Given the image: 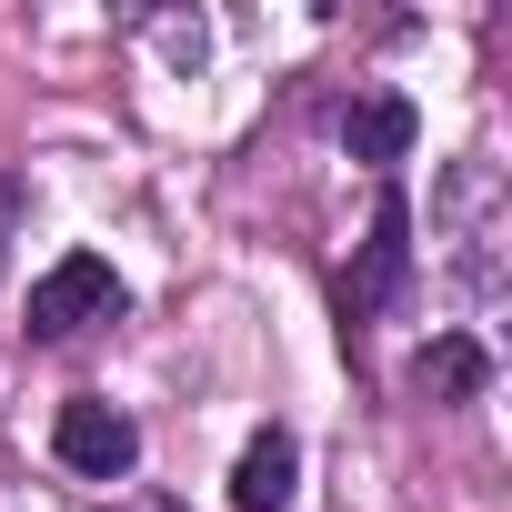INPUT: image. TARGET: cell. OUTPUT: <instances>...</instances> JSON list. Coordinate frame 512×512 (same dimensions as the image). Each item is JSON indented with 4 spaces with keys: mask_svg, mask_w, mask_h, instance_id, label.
<instances>
[{
    "mask_svg": "<svg viewBox=\"0 0 512 512\" xmlns=\"http://www.w3.org/2000/svg\"><path fill=\"white\" fill-rule=\"evenodd\" d=\"M292 472H302V452H292L282 422H272V432H251L241 462H231V512H292Z\"/></svg>",
    "mask_w": 512,
    "mask_h": 512,
    "instance_id": "4",
    "label": "cell"
},
{
    "mask_svg": "<svg viewBox=\"0 0 512 512\" xmlns=\"http://www.w3.org/2000/svg\"><path fill=\"white\" fill-rule=\"evenodd\" d=\"M482 382H492V352H482L472 332H442V342L412 362V392H422V402H442V412H452V402H472Z\"/></svg>",
    "mask_w": 512,
    "mask_h": 512,
    "instance_id": "5",
    "label": "cell"
},
{
    "mask_svg": "<svg viewBox=\"0 0 512 512\" xmlns=\"http://www.w3.org/2000/svg\"><path fill=\"white\" fill-rule=\"evenodd\" d=\"M11 231H21V181H0V262H11Z\"/></svg>",
    "mask_w": 512,
    "mask_h": 512,
    "instance_id": "7",
    "label": "cell"
},
{
    "mask_svg": "<svg viewBox=\"0 0 512 512\" xmlns=\"http://www.w3.org/2000/svg\"><path fill=\"white\" fill-rule=\"evenodd\" d=\"M402 282H412V201L382 181V201H372V241H362V262L342 272V312H392Z\"/></svg>",
    "mask_w": 512,
    "mask_h": 512,
    "instance_id": "2",
    "label": "cell"
},
{
    "mask_svg": "<svg viewBox=\"0 0 512 512\" xmlns=\"http://www.w3.org/2000/svg\"><path fill=\"white\" fill-rule=\"evenodd\" d=\"M51 452H61L71 472H91V482H131V462H141V422L111 412V402H61Z\"/></svg>",
    "mask_w": 512,
    "mask_h": 512,
    "instance_id": "3",
    "label": "cell"
},
{
    "mask_svg": "<svg viewBox=\"0 0 512 512\" xmlns=\"http://www.w3.org/2000/svg\"><path fill=\"white\" fill-rule=\"evenodd\" d=\"M111 312H121V272L101 251H61V262L31 282V342H71V332H91Z\"/></svg>",
    "mask_w": 512,
    "mask_h": 512,
    "instance_id": "1",
    "label": "cell"
},
{
    "mask_svg": "<svg viewBox=\"0 0 512 512\" xmlns=\"http://www.w3.org/2000/svg\"><path fill=\"white\" fill-rule=\"evenodd\" d=\"M342 151H352V161H382V171H392V161L412 151V101H392V91L352 101V111H342Z\"/></svg>",
    "mask_w": 512,
    "mask_h": 512,
    "instance_id": "6",
    "label": "cell"
}]
</instances>
